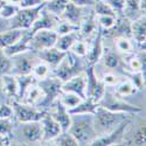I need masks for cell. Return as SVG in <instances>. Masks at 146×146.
Instances as JSON below:
<instances>
[{
    "instance_id": "obj_21",
    "label": "cell",
    "mask_w": 146,
    "mask_h": 146,
    "mask_svg": "<svg viewBox=\"0 0 146 146\" xmlns=\"http://www.w3.org/2000/svg\"><path fill=\"white\" fill-rule=\"evenodd\" d=\"M97 28H98V23L96 20V15L94 13L92 7L87 13V15L83 18L81 25L78 26V35L83 40H90L95 35Z\"/></svg>"
},
{
    "instance_id": "obj_27",
    "label": "cell",
    "mask_w": 146,
    "mask_h": 146,
    "mask_svg": "<svg viewBox=\"0 0 146 146\" xmlns=\"http://www.w3.org/2000/svg\"><path fill=\"white\" fill-rule=\"evenodd\" d=\"M113 40V48L121 56H129L135 53L136 43L131 38H115Z\"/></svg>"
},
{
    "instance_id": "obj_39",
    "label": "cell",
    "mask_w": 146,
    "mask_h": 146,
    "mask_svg": "<svg viewBox=\"0 0 146 146\" xmlns=\"http://www.w3.org/2000/svg\"><path fill=\"white\" fill-rule=\"evenodd\" d=\"M124 76H126V78H129L131 81V83L136 87V89L143 90L145 88V74L141 71H137V72H130V71H124Z\"/></svg>"
},
{
    "instance_id": "obj_5",
    "label": "cell",
    "mask_w": 146,
    "mask_h": 146,
    "mask_svg": "<svg viewBox=\"0 0 146 146\" xmlns=\"http://www.w3.org/2000/svg\"><path fill=\"white\" fill-rule=\"evenodd\" d=\"M36 83H38V86L42 90L43 97L35 106L40 109V110L48 111V109L50 108V105L58 98L60 95L62 94V82L57 77L49 75L44 78L38 80Z\"/></svg>"
},
{
    "instance_id": "obj_4",
    "label": "cell",
    "mask_w": 146,
    "mask_h": 146,
    "mask_svg": "<svg viewBox=\"0 0 146 146\" xmlns=\"http://www.w3.org/2000/svg\"><path fill=\"white\" fill-rule=\"evenodd\" d=\"M130 116H135V115L113 112L98 105L94 113V124H95L97 135H98V137L106 135V133L112 131L113 129H116L121 121Z\"/></svg>"
},
{
    "instance_id": "obj_14",
    "label": "cell",
    "mask_w": 146,
    "mask_h": 146,
    "mask_svg": "<svg viewBox=\"0 0 146 146\" xmlns=\"http://www.w3.org/2000/svg\"><path fill=\"white\" fill-rule=\"evenodd\" d=\"M92 41H88V53L86 55V62L88 66H96L101 61L102 54H103V33L102 28L98 26L95 35L92 36Z\"/></svg>"
},
{
    "instance_id": "obj_47",
    "label": "cell",
    "mask_w": 146,
    "mask_h": 146,
    "mask_svg": "<svg viewBox=\"0 0 146 146\" xmlns=\"http://www.w3.org/2000/svg\"><path fill=\"white\" fill-rule=\"evenodd\" d=\"M101 80L106 87H113L121 80V77L116 75V74H113V72H106V74H104L102 76Z\"/></svg>"
},
{
    "instance_id": "obj_36",
    "label": "cell",
    "mask_w": 146,
    "mask_h": 146,
    "mask_svg": "<svg viewBox=\"0 0 146 146\" xmlns=\"http://www.w3.org/2000/svg\"><path fill=\"white\" fill-rule=\"evenodd\" d=\"M53 145H57V146H78L77 140L72 137L71 133H69L68 131L61 132L60 135L54 138L50 141Z\"/></svg>"
},
{
    "instance_id": "obj_32",
    "label": "cell",
    "mask_w": 146,
    "mask_h": 146,
    "mask_svg": "<svg viewBox=\"0 0 146 146\" xmlns=\"http://www.w3.org/2000/svg\"><path fill=\"white\" fill-rule=\"evenodd\" d=\"M145 14L140 8V0H125L123 15L130 19L131 21Z\"/></svg>"
},
{
    "instance_id": "obj_6",
    "label": "cell",
    "mask_w": 146,
    "mask_h": 146,
    "mask_svg": "<svg viewBox=\"0 0 146 146\" xmlns=\"http://www.w3.org/2000/svg\"><path fill=\"white\" fill-rule=\"evenodd\" d=\"M98 105L113 112H123L127 115H137L143 111L140 106L125 102L124 100H121V97L117 96L113 91H110L108 89H105L104 95L98 101Z\"/></svg>"
},
{
    "instance_id": "obj_55",
    "label": "cell",
    "mask_w": 146,
    "mask_h": 146,
    "mask_svg": "<svg viewBox=\"0 0 146 146\" xmlns=\"http://www.w3.org/2000/svg\"><path fill=\"white\" fill-rule=\"evenodd\" d=\"M140 8L145 13V11H146V0H140Z\"/></svg>"
},
{
    "instance_id": "obj_18",
    "label": "cell",
    "mask_w": 146,
    "mask_h": 146,
    "mask_svg": "<svg viewBox=\"0 0 146 146\" xmlns=\"http://www.w3.org/2000/svg\"><path fill=\"white\" fill-rule=\"evenodd\" d=\"M48 112L58 123L62 129V132L68 131L71 123V115L69 113L68 109L58 101V98L50 105V108L48 109Z\"/></svg>"
},
{
    "instance_id": "obj_56",
    "label": "cell",
    "mask_w": 146,
    "mask_h": 146,
    "mask_svg": "<svg viewBox=\"0 0 146 146\" xmlns=\"http://www.w3.org/2000/svg\"><path fill=\"white\" fill-rule=\"evenodd\" d=\"M8 3H11V4H14V5H19L20 6V4L22 3V0H7Z\"/></svg>"
},
{
    "instance_id": "obj_26",
    "label": "cell",
    "mask_w": 146,
    "mask_h": 146,
    "mask_svg": "<svg viewBox=\"0 0 146 146\" xmlns=\"http://www.w3.org/2000/svg\"><path fill=\"white\" fill-rule=\"evenodd\" d=\"M3 82V89L5 92V96L7 98V103L11 100H17L18 97V82L17 77L13 74H7L1 76Z\"/></svg>"
},
{
    "instance_id": "obj_24",
    "label": "cell",
    "mask_w": 146,
    "mask_h": 146,
    "mask_svg": "<svg viewBox=\"0 0 146 146\" xmlns=\"http://www.w3.org/2000/svg\"><path fill=\"white\" fill-rule=\"evenodd\" d=\"M31 38H32V34L29 33L28 29H25L21 35V38L12 46L7 47L4 49V52L6 53L7 56L12 57L17 54H20V53H23V52H28L29 50V41H31Z\"/></svg>"
},
{
    "instance_id": "obj_20",
    "label": "cell",
    "mask_w": 146,
    "mask_h": 146,
    "mask_svg": "<svg viewBox=\"0 0 146 146\" xmlns=\"http://www.w3.org/2000/svg\"><path fill=\"white\" fill-rule=\"evenodd\" d=\"M131 34L138 50H145L146 42V17L145 14L131 21Z\"/></svg>"
},
{
    "instance_id": "obj_58",
    "label": "cell",
    "mask_w": 146,
    "mask_h": 146,
    "mask_svg": "<svg viewBox=\"0 0 146 146\" xmlns=\"http://www.w3.org/2000/svg\"><path fill=\"white\" fill-rule=\"evenodd\" d=\"M42 1H44V3H46V1H48V0H42Z\"/></svg>"
},
{
    "instance_id": "obj_13",
    "label": "cell",
    "mask_w": 146,
    "mask_h": 146,
    "mask_svg": "<svg viewBox=\"0 0 146 146\" xmlns=\"http://www.w3.org/2000/svg\"><path fill=\"white\" fill-rule=\"evenodd\" d=\"M121 145H136V146H145L146 145V126H145V119L140 118L138 124L131 123L125 130L124 138Z\"/></svg>"
},
{
    "instance_id": "obj_25",
    "label": "cell",
    "mask_w": 146,
    "mask_h": 146,
    "mask_svg": "<svg viewBox=\"0 0 146 146\" xmlns=\"http://www.w3.org/2000/svg\"><path fill=\"white\" fill-rule=\"evenodd\" d=\"M102 62L105 68L110 70H116L121 67V57L120 55L115 50V48L110 47H104L103 48V54H102Z\"/></svg>"
},
{
    "instance_id": "obj_43",
    "label": "cell",
    "mask_w": 146,
    "mask_h": 146,
    "mask_svg": "<svg viewBox=\"0 0 146 146\" xmlns=\"http://www.w3.org/2000/svg\"><path fill=\"white\" fill-rule=\"evenodd\" d=\"M54 31L57 33V35H63V34H67V33H70V32L78 31V27L72 25V23H70V22H68V21H66V20L60 19Z\"/></svg>"
},
{
    "instance_id": "obj_45",
    "label": "cell",
    "mask_w": 146,
    "mask_h": 146,
    "mask_svg": "<svg viewBox=\"0 0 146 146\" xmlns=\"http://www.w3.org/2000/svg\"><path fill=\"white\" fill-rule=\"evenodd\" d=\"M116 19H117V17H115V15H96L97 23H98V26L102 29L111 28L115 25Z\"/></svg>"
},
{
    "instance_id": "obj_10",
    "label": "cell",
    "mask_w": 146,
    "mask_h": 146,
    "mask_svg": "<svg viewBox=\"0 0 146 146\" xmlns=\"http://www.w3.org/2000/svg\"><path fill=\"white\" fill-rule=\"evenodd\" d=\"M133 116L127 117L126 119H124L121 123L113 129L112 131H110L106 135L100 136L96 139H94L90 144V146H111V145H121L123 143V138H124V133L126 127L129 126V124L131 123Z\"/></svg>"
},
{
    "instance_id": "obj_19",
    "label": "cell",
    "mask_w": 146,
    "mask_h": 146,
    "mask_svg": "<svg viewBox=\"0 0 146 146\" xmlns=\"http://www.w3.org/2000/svg\"><path fill=\"white\" fill-rule=\"evenodd\" d=\"M91 7H81V6H77L75 4H72L70 0L68 1L63 13L61 14L60 19L62 20H66L70 23H72V25L75 26H80L81 22L83 20V18L87 15V13L90 11Z\"/></svg>"
},
{
    "instance_id": "obj_53",
    "label": "cell",
    "mask_w": 146,
    "mask_h": 146,
    "mask_svg": "<svg viewBox=\"0 0 146 146\" xmlns=\"http://www.w3.org/2000/svg\"><path fill=\"white\" fill-rule=\"evenodd\" d=\"M11 145V136L0 135V146H7Z\"/></svg>"
},
{
    "instance_id": "obj_57",
    "label": "cell",
    "mask_w": 146,
    "mask_h": 146,
    "mask_svg": "<svg viewBox=\"0 0 146 146\" xmlns=\"http://www.w3.org/2000/svg\"><path fill=\"white\" fill-rule=\"evenodd\" d=\"M6 1L7 0H0V11H1V8H3V6L6 4Z\"/></svg>"
},
{
    "instance_id": "obj_2",
    "label": "cell",
    "mask_w": 146,
    "mask_h": 146,
    "mask_svg": "<svg viewBox=\"0 0 146 146\" xmlns=\"http://www.w3.org/2000/svg\"><path fill=\"white\" fill-rule=\"evenodd\" d=\"M42 140L40 121H15L11 133V145H34Z\"/></svg>"
},
{
    "instance_id": "obj_15",
    "label": "cell",
    "mask_w": 146,
    "mask_h": 146,
    "mask_svg": "<svg viewBox=\"0 0 146 146\" xmlns=\"http://www.w3.org/2000/svg\"><path fill=\"white\" fill-rule=\"evenodd\" d=\"M103 38L115 39V38H131V20L124 15H118L115 25L109 29H102Z\"/></svg>"
},
{
    "instance_id": "obj_30",
    "label": "cell",
    "mask_w": 146,
    "mask_h": 146,
    "mask_svg": "<svg viewBox=\"0 0 146 146\" xmlns=\"http://www.w3.org/2000/svg\"><path fill=\"white\" fill-rule=\"evenodd\" d=\"M42 97H43L42 90L38 86V83L35 82L27 89V91L25 92V95H23L22 100L20 102H23L26 104H31V105H36L42 100Z\"/></svg>"
},
{
    "instance_id": "obj_11",
    "label": "cell",
    "mask_w": 146,
    "mask_h": 146,
    "mask_svg": "<svg viewBox=\"0 0 146 146\" xmlns=\"http://www.w3.org/2000/svg\"><path fill=\"white\" fill-rule=\"evenodd\" d=\"M58 35L55 31L49 29H41L35 32L29 41V50L31 52H39L48 48L55 47L56 40Z\"/></svg>"
},
{
    "instance_id": "obj_42",
    "label": "cell",
    "mask_w": 146,
    "mask_h": 146,
    "mask_svg": "<svg viewBox=\"0 0 146 146\" xmlns=\"http://www.w3.org/2000/svg\"><path fill=\"white\" fill-rule=\"evenodd\" d=\"M88 40H83V39H78L77 41H75V43L71 46L70 52H72L74 54H76L77 56L81 57H86L87 53H88Z\"/></svg>"
},
{
    "instance_id": "obj_29",
    "label": "cell",
    "mask_w": 146,
    "mask_h": 146,
    "mask_svg": "<svg viewBox=\"0 0 146 146\" xmlns=\"http://www.w3.org/2000/svg\"><path fill=\"white\" fill-rule=\"evenodd\" d=\"M97 106H98V103L97 102H95L90 98H84L76 106H74L72 109H69L68 111L70 115H84V113L94 115Z\"/></svg>"
},
{
    "instance_id": "obj_23",
    "label": "cell",
    "mask_w": 146,
    "mask_h": 146,
    "mask_svg": "<svg viewBox=\"0 0 146 146\" xmlns=\"http://www.w3.org/2000/svg\"><path fill=\"white\" fill-rule=\"evenodd\" d=\"M62 91L74 92L78 95L81 98H86V74L84 71L66 82H62Z\"/></svg>"
},
{
    "instance_id": "obj_28",
    "label": "cell",
    "mask_w": 146,
    "mask_h": 146,
    "mask_svg": "<svg viewBox=\"0 0 146 146\" xmlns=\"http://www.w3.org/2000/svg\"><path fill=\"white\" fill-rule=\"evenodd\" d=\"M78 39H81L80 35H78V31L70 32V33H67V34H63V35H58L56 43H55V47L58 50L67 53L68 50H70L71 46L75 43V41H77Z\"/></svg>"
},
{
    "instance_id": "obj_49",
    "label": "cell",
    "mask_w": 146,
    "mask_h": 146,
    "mask_svg": "<svg viewBox=\"0 0 146 146\" xmlns=\"http://www.w3.org/2000/svg\"><path fill=\"white\" fill-rule=\"evenodd\" d=\"M13 116V110L8 103L0 104V118L1 117H12Z\"/></svg>"
},
{
    "instance_id": "obj_40",
    "label": "cell",
    "mask_w": 146,
    "mask_h": 146,
    "mask_svg": "<svg viewBox=\"0 0 146 146\" xmlns=\"http://www.w3.org/2000/svg\"><path fill=\"white\" fill-rule=\"evenodd\" d=\"M12 68H13L12 58L6 55L3 48H0V77L7 74H12Z\"/></svg>"
},
{
    "instance_id": "obj_59",
    "label": "cell",
    "mask_w": 146,
    "mask_h": 146,
    "mask_svg": "<svg viewBox=\"0 0 146 146\" xmlns=\"http://www.w3.org/2000/svg\"><path fill=\"white\" fill-rule=\"evenodd\" d=\"M96 1H98V0H96Z\"/></svg>"
},
{
    "instance_id": "obj_31",
    "label": "cell",
    "mask_w": 146,
    "mask_h": 146,
    "mask_svg": "<svg viewBox=\"0 0 146 146\" xmlns=\"http://www.w3.org/2000/svg\"><path fill=\"white\" fill-rule=\"evenodd\" d=\"M25 29H14V28H11V29H7L6 32L0 34V48H5L12 46L13 43H15L23 33Z\"/></svg>"
},
{
    "instance_id": "obj_12",
    "label": "cell",
    "mask_w": 146,
    "mask_h": 146,
    "mask_svg": "<svg viewBox=\"0 0 146 146\" xmlns=\"http://www.w3.org/2000/svg\"><path fill=\"white\" fill-rule=\"evenodd\" d=\"M11 58H12V64H13L12 74L14 76L31 74L33 66L38 62V60H39L35 56V54L31 50L17 54L14 56H12Z\"/></svg>"
},
{
    "instance_id": "obj_44",
    "label": "cell",
    "mask_w": 146,
    "mask_h": 146,
    "mask_svg": "<svg viewBox=\"0 0 146 146\" xmlns=\"http://www.w3.org/2000/svg\"><path fill=\"white\" fill-rule=\"evenodd\" d=\"M14 125V119L12 117H1L0 118V135L11 136Z\"/></svg>"
},
{
    "instance_id": "obj_3",
    "label": "cell",
    "mask_w": 146,
    "mask_h": 146,
    "mask_svg": "<svg viewBox=\"0 0 146 146\" xmlns=\"http://www.w3.org/2000/svg\"><path fill=\"white\" fill-rule=\"evenodd\" d=\"M87 66L88 64L86 62V58L77 56L72 52L68 50L63 60L58 63V66L52 69L50 75L57 77L61 82H66L71 77L82 74L86 70Z\"/></svg>"
},
{
    "instance_id": "obj_16",
    "label": "cell",
    "mask_w": 146,
    "mask_h": 146,
    "mask_svg": "<svg viewBox=\"0 0 146 146\" xmlns=\"http://www.w3.org/2000/svg\"><path fill=\"white\" fill-rule=\"evenodd\" d=\"M41 127H42V140L41 144L50 143L54 138H56L61 132L62 129L58 125L57 121L49 115V112H46L44 116L40 119Z\"/></svg>"
},
{
    "instance_id": "obj_8",
    "label": "cell",
    "mask_w": 146,
    "mask_h": 146,
    "mask_svg": "<svg viewBox=\"0 0 146 146\" xmlns=\"http://www.w3.org/2000/svg\"><path fill=\"white\" fill-rule=\"evenodd\" d=\"M44 3L34 7H20L14 17L9 19L11 28L14 29H29L34 21L39 18Z\"/></svg>"
},
{
    "instance_id": "obj_7",
    "label": "cell",
    "mask_w": 146,
    "mask_h": 146,
    "mask_svg": "<svg viewBox=\"0 0 146 146\" xmlns=\"http://www.w3.org/2000/svg\"><path fill=\"white\" fill-rule=\"evenodd\" d=\"M8 104L11 105L12 110H13L12 118L15 121H40V119L47 112L40 110L35 105L26 104L17 100H11Z\"/></svg>"
},
{
    "instance_id": "obj_48",
    "label": "cell",
    "mask_w": 146,
    "mask_h": 146,
    "mask_svg": "<svg viewBox=\"0 0 146 146\" xmlns=\"http://www.w3.org/2000/svg\"><path fill=\"white\" fill-rule=\"evenodd\" d=\"M104 1L116 12L117 15H123L125 0H104Z\"/></svg>"
},
{
    "instance_id": "obj_35",
    "label": "cell",
    "mask_w": 146,
    "mask_h": 146,
    "mask_svg": "<svg viewBox=\"0 0 146 146\" xmlns=\"http://www.w3.org/2000/svg\"><path fill=\"white\" fill-rule=\"evenodd\" d=\"M69 0H48L44 3V7L46 9H48L56 17H61V14L63 13V11L67 6Z\"/></svg>"
},
{
    "instance_id": "obj_38",
    "label": "cell",
    "mask_w": 146,
    "mask_h": 146,
    "mask_svg": "<svg viewBox=\"0 0 146 146\" xmlns=\"http://www.w3.org/2000/svg\"><path fill=\"white\" fill-rule=\"evenodd\" d=\"M50 71H52V68L48 66L47 63L42 62V61H38L32 68V72L31 74L36 78V80H41V78H44L47 76L50 75Z\"/></svg>"
},
{
    "instance_id": "obj_52",
    "label": "cell",
    "mask_w": 146,
    "mask_h": 146,
    "mask_svg": "<svg viewBox=\"0 0 146 146\" xmlns=\"http://www.w3.org/2000/svg\"><path fill=\"white\" fill-rule=\"evenodd\" d=\"M42 3L44 1H42V0H22V3L20 4V7H34Z\"/></svg>"
},
{
    "instance_id": "obj_46",
    "label": "cell",
    "mask_w": 146,
    "mask_h": 146,
    "mask_svg": "<svg viewBox=\"0 0 146 146\" xmlns=\"http://www.w3.org/2000/svg\"><path fill=\"white\" fill-rule=\"evenodd\" d=\"M20 6L19 5H14V4H11L8 1H6V4L3 6L1 11H0V15L5 19H11L12 17H14L15 13L19 11Z\"/></svg>"
},
{
    "instance_id": "obj_9",
    "label": "cell",
    "mask_w": 146,
    "mask_h": 146,
    "mask_svg": "<svg viewBox=\"0 0 146 146\" xmlns=\"http://www.w3.org/2000/svg\"><path fill=\"white\" fill-rule=\"evenodd\" d=\"M84 74H86V98H90L98 103L105 92L106 86L97 76L95 66H87Z\"/></svg>"
},
{
    "instance_id": "obj_37",
    "label": "cell",
    "mask_w": 146,
    "mask_h": 146,
    "mask_svg": "<svg viewBox=\"0 0 146 146\" xmlns=\"http://www.w3.org/2000/svg\"><path fill=\"white\" fill-rule=\"evenodd\" d=\"M82 100L83 98H81L78 95H76L74 92H67V91H62V94H61L58 97V101L62 103L68 110L76 106Z\"/></svg>"
},
{
    "instance_id": "obj_54",
    "label": "cell",
    "mask_w": 146,
    "mask_h": 146,
    "mask_svg": "<svg viewBox=\"0 0 146 146\" xmlns=\"http://www.w3.org/2000/svg\"><path fill=\"white\" fill-rule=\"evenodd\" d=\"M3 103H7V98L5 96L4 89H3V82H1V77H0V104Z\"/></svg>"
},
{
    "instance_id": "obj_51",
    "label": "cell",
    "mask_w": 146,
    "mask_h": 146,
    "mask_svg": "<svg viewBox=\"0 0 146 146\" xmlns=\"http://www.w3.org/2000/svg\"><path fill=\"white\" fill-rule=\"evenodd\" d=\"M7 29H11V23H9V19H5L0 15V34L6 32Z\"/></svg>"
},
{
    "instance_id": "obj_50",
    "label": "cell",
    "mask_w": 146,
    "mask_h": 146,
    "mask_svg": "<svg viewBox=\"0 0 146 146\" xmlns=\"http://www.w3.org/2000/svg\"><path fill=\"white\" fill-rule=\"evenodd\" d=\"M70 1L81 7H92L96 3V0H70Z\"/></svg>"
},
{
    "instance_id": "obj_1",
    "label": "cell",
    "mask_w": 146,
    "mask_h": 146,
    "mask_svg": "<svg viewBox=\"0 0 146 146\" xmlns=\"http://www.w3.org/2000/svg\"><path fill=\"white\" fill-rule=\"evenodd\" d=\"M78 145H90L94 139L98 137L94 124V115H71V123L68 129Z\"/></svg>"
},
{
    "instance_id": "obj_33",
    "label": "cell",
    "mask_w": 146,
    "mask_h": 146,
    "mask_svg": "<svg viewBox=\"0 0 146 146\" xmlns=\"http://www.w3.org/2000/svg\"><path fill=\"white\" fill-rule=\"evenodd\" d=\"M113 87H115L113 92L119 97H127V96H131V95H135L138 91L129 78H125V80L121 78Z\"/></svg>"
},
{
    "instance_id": "obj_34",
    "label": "cell",
    "mask_w": 146,
    "mask_h": 146,
    "mask_svg": "<svg viewBox=\"0 0 146 146\" xmlns=\"http://www.w3.org/2000/svg\"><path fill=\"white\" fill-rule=\"evenodd\" d=\"M17 77V82H18V97H17V101H21L25 92L27 91V89L34 84L36 80L32 74H27V75H18Z\"/></svg>"
},
{
    "instance_id": "obj_41",
    "label": "cell",
    "mask_w": 146,
    "mask_h": 146,
    "mask_svg": "<svg viewBox=\"0 0 146 146\" xmlns=\"http://www.w3.org/2000/svg\"><path fill=\"white\" fill-rule=\"evenodd\" d=\"M92 9H94L95 15H115V17H118L116 14V12L109 6L104 0H98V1H96L95 5L92 6Z\"/></svg>"
},
{
    "instance_id": "obj_22",
    "label": "cell",
    "mask_w": 146,
    "mask_h": 146,
    "mask_svg": "<svg viewBox=\"0 0 146 146\" xmlns=\"http://www.w3.org/2000/svg\"><path fill=\"white\" fill-rule=\"evenodd\" d=\"M33 53L35 54V56L38 57L40 61L47 63L52 69L57 67L58 63L66 56V53L58 50L56 47H52V48H48V49H43V50H39V52H33Z\"/></svg>"
},
{
    "instance_id": "obj_17",
    "label": "cell",
    "mask_w": 146,
    "mask_h": 146,
    "mask_svg": "<svg viewBox=\"0 0 146 146\" xmlns=\"http://www.w3.org/2000/svg\"><path fill=\"white\" fill-rule=\"evenodd\" d=\"M60 18L54 15L53 13H50L48 9H46V7L43 6V8L41 9V13L39 15V18L34 21V23L32 25V27L28 29L29 33L33 35L35 32L41 31V29H49V31H54L57 22H58Z\"/></svg>"
}]
</instances>
